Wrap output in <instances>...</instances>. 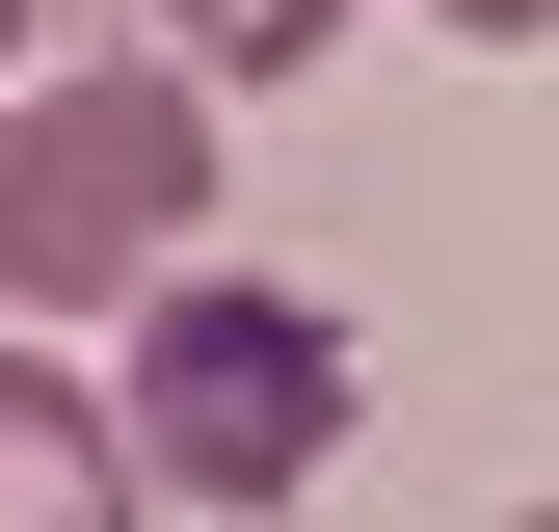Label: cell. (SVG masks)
Returning a JSON list of instances; mask_svg holds the SVG:
<instances>
[{"instance_id": "1", "label": "cell", "mask_w": 559, "mask_h": 532, "mask_svg": "<svg viewBox=\"0 0 559 532\" xmlns=\"http://www.w3.org/2000/svg\"><path fill=\"white\" fill-rule=\"evenodd\" d=\"M214 214V81L187 53H81L0 81V319H133Z\"/></svg>"}, {"instance_id": "2", "label": "cell", "mask_w": 559, "mask_h": 532, "mask_svg": "<svg viewBox=\"0 0 559 532\" xmlns=\"http://www.w3.org/2000/svg\"><path fill=\"white\" fill-rule=\"evenodd\" d=\"M107 426H133V480H160V506H320V452H346V319L266 293V266H160Z\"/></svg>"}, {"instance_id": "3", "label": "cell", "mask_w": 559, "mask_h": 532, "mask_svg": "<svg viewBox=\"0 0 559 532\" xmlns=\"http://www.w3.org/2000/svg\"><path fill=\"white\" fill-rule=\"evenodd\" d=\"M0 532H160V480H133V426L81 373L27 347V319H0Z\"/></svg>"}, {"instance_id": "4", "label": "cell", "mask_w": 559, "mask_h": 532, "mask_svg": "<svg viewBox=\"0 0 559 532\" xmlns=\"http://www.w3.org/2000/svg\"><path fill=\"white\" fill-rule=\"evenodd\" d=\"M160 53H187V81H320V53H346V0H160Z\"/></svg>"}, {"instance_id": "5", "label": "cell", "mask_w": 559, "mask_h": 532, "mask_svg": "<svg viewBox=\"0 0 559 532\" xmlns=\"http://www.w3.org/2000/svg\"><path fill=\"white\" fill-rule=\"evenodd\" d=\"M427 27H479V53H533V27H559V0H427Z\"/></svg>"}, {"instance_id": "6", "label": "cell", "mask_w": 559, "mask_h": 532, "mask_svg": "<svg viewBox=\"0 0 559 532\" xmlns=\"http://www.w3.org/2000/svg\"><path fill=\"white\" fill-rule=\"evenodd\" d=\"M0 81H27V0H0Z\"/></svg>"}, {"instance_id": "7", "label": "cell", "mask_w": 559, "mask_h": 532, "mask_svg": "<svg viewBox=\"0 0 559 532\" xmlns=\"http://www.w3.org/2000/svg\"><path fill=\"white\" fill-rule=\"evenodd\" d=\"M507 532H559V506H507Z\"/></svg>"}]
</instances>
